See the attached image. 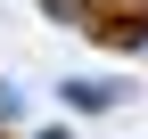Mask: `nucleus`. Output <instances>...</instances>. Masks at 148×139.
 Wrapping results in <instances>:
<instances>
[{
    "label": "nucleus",
    "mask_w": 148,
    "mask_h": 139,
    "mask_svg": "<svg viewBox=\"0 0 148 139\" xmlns=\"http://www.w3.org/2000/svg\"><path fill=\"white\" fill-rule=\"evenodd\" d=\"M82 25H90V41H107V49H140L148 0H82Z\"/></svg>",
    "instance_id": "1"
}]
</instances>
